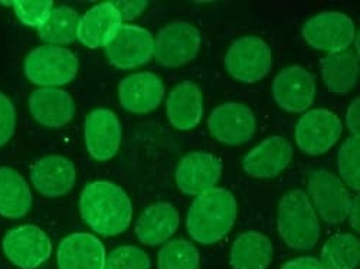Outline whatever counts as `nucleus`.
Here are the masks:
<instances>
[{
	"instance_id": "nucleus-1",
	"label": "nucleus",
	"mask_w": 360,
	"mask_h": 269,
	"mask_svg": "<svg viewBox=\"0 0 360 269\" xmlns=\"http://www.w3.org/2000/svg\"><path fill=\"white\" fill-rule=\"evenodd\" d=\"M79 211L85 223L104 236L123 233L133 216L127 193L120 186L103 181L85 186L79 197Z\"/></svg>"
},
{
	"instance_id": "nucleus-2",
	"label": "nucleus",
	"mask_w": 360,
	"mask_h": 269,
	"mask_svg": "<svg viewBox=\"0 0 360 269\" xmlns=\"http://www.w3.org/2000/svg\"><path fill=\"white\" fill-rule=\"evenodd\" d=\"M236 221V200L225 189L214 188L199 195L192 203L186 228L202 245H212L232 229Z\"/></svg>"
},
{
	"instance_id": "nucleus-3",
	"label": "nucleus",
	"mask_w": 360,
	"mask_h": 269,
	"mask_svg": "<svg viewBox=\"0 0 360 269\" xmlns=\"http://www.w3.org/2000/svg\"><path fill=\"white\" fill-rule=\"evenodd\" d=\"M278 232L287 247L310 251L320 237V223L309 196L300 189L283 196L278 204Z\"/></svg>"
},
{
	"instance_id": "nucleus-4",
	"label": "nucleus",
	"mask_w": 360,
	"mask_h": 269,
	"mask_svg": "<svg viewBox=\"0 0 360 269\" xmlns=\"http://www.w3.org/2000/svg\"><path fill=\"white\" fill-rule=\"evenodd\" d=\"M78 72V59L67 48L39 46L25 59V74L35 85L51 88L71 82Z\"/></svg>"
},
{
	"instance_id": "nucleus-5",
	"label": "nucleus",
	"mask_w": 360,
	"mask_h": 269,
	"mask_svg": "<svg viewBox=\"0 0 360 269\" xmlns=\"http://www.w3.org/2000/svg\"><path fill=\"white\" fill-rule=\"evenodd\" d=\"M225 67L229 75L239 82H258L271 70V51L257 37L241 38L231 45L225 56Z\"/></svg>"
},
{
	"instance_id": "nucleus-6",
	"label": "nucleus",
	"mask_w": 360,
	"mask_h": 269,
	"mask_svg": "<svg viewBox=\"0 0 360 269\" xmlns=\"http://www.w3.org/2000/svg\"><path fill=\"white\" fill-rule=\"evenodd\" d=\"M343 133L340 118L327 110H311L298 119L295 141L300 150L320 156L332 148Z\"/></svg>"
},
{
	"instance_id": "nucleus-7",
	"label": "nucleus",
	"mask_w": 360,
	"mask_h": 269,
	"mask_svg": "<svg viewBox=\"0 0 360 269\" xmlns=\"http://www.w3.org/2000/svg\"><path fill=\"white\" fill-rule=\"evenodd\" d=\"M309 195L326 223L338 225L347 218L353 197L335 174L316 170L309 178Z\"/></svg>"
},
{
	"instance_id": "nucleus-8",
	"label": "nucleus",
	"mask_w": 360,
	"mask_h": 269,
	"mask_svg": "<svg viewBox=\"0 0 360 269\" xmlns=\"http://www.w3.org/2000/svg\"><path fill=\"white\" fill-rule=\"evenodd\" d=\"M200 48V32L186 22L166 25L155 41V56L158 63L167 68L182 67L198 55Z\"/></svg>"
},
{
	"instance_id": "nucleus-9",
	"label": "nucleus",
	"mask_w": 360,
	"mask_h": 269,
	"mask_svg": "<svg viewBox=\"0 0 360 269\" xmlns=\"http://www.w3.org/2000/svg\"><path fill=\"white\" fill-rule=\"evenodd\" d=\"M303 37L311 48L336 53L350 46L354 38V25L345 13L323 12L304 23Z\"/></svg>"
},
{
	"instance_id": "nucleus-10",
	"label": "nucleus",
	"mask_w": 360,
	"mask_h": 269,
	"mask_svg": "<svg viewBox=\"0 0 360 269\" xmlns=\"http://www.w3.org/2000/svg\"><path fill=\"white\" fill-rule=\"evenodd\" d=\"M155 39L144 27L123 25L105 46L108 61L120 70H133L147 64L153 56Z\"/></svg>"
},
{
	"instance_id": "nucleus-11",
	"label": "nucleus",
	"mask_w": 360,
	"mask_h": 269,
	"mask_svg": "<svg viewBox=\"0 0 360 269\" xmlns=\"http://www.w3.org/2000/svg\"><path fill=\"white\" fill-rule=\"evenodd\" d=\"M2 247L8 259L22 269L38 268L52 252L51 239L42 229L34 225L9 230L4 237Z\"/></svg>"
},
{
	"instance_id": "nucleus-12",
	"label": "nucleus",
	"mask_w": 360,
	"mask_h": 269,
	"mask_svg": "<svg viewBox=\"0 0 360 269\" xmlns=\"http://www.w3.org/2000/svg\"><path fill=\"white\" fill-rule=\"evenodd\" d=\"M207 129L224 144H244L255 133V117L244 104L226 103L212 111L207 119Z\"/></svg>"
},
{
	"instance_id": "nucleus-13",
	"label": "nucleus",
	"mask_w": 360,
	"mask_h": 269,
	"mask_svg": "<svg viewBox=\"0 0 360 269\" xmlns=\"http://www.w3.org/2000/svg\"><path fill=\"white\" fill-rule=\"evenodd\" d=\"M222 162L215 156L193 152L180 160L176 169V185L185 195L199 196L221 181Z\"/></svg>"
},
{
	"instance_id": "nucleus-14",
	"label": "nucleus",
	"mask_w": 360,
	"mask_h": 269,
	"mask_svg": "<svg viewBox=\"0 0 360 269\" xmlns=\"http://www.w3.org/2000/svg\"><path fill=\"white\" fill-rule=\"evenodd\" d=\"M84 134L88 153L98 162L112 159L122 144V126L117 115L105 108L89 112Z\"/></svg>"
},
{
	"instance_id": "nucleus-15",
	"label": "nucleus",
	"mask_w": 360,
	"mask_h": 269,
	"mask_svg": "<svg viewBox=\"0 0 360 269\" xmlns=\"http://www.w3.org/2000/svg\"><path fill=\"white\" fill-rule=\"evenodd\" d=\"M276 103L288 112H303L314 101L316 81L303 67L283 70L273 82Z\"/></svg>"
},
{
	"instance_id": "nucleus-16",
	"label": "nucleus",
	"mask_w": 360,
	"mask_h": 269,
	"mask_svg": "<svg viewBox=\"0 0 360 269\" xmlns=\"http://www.w3.org/2000/svg\"><path fill=\"white\" fill-rule=\"evenodd\" d=\"M123 108L133 114H147L158 108L165 97L162 79L152 72H139L126 77L118 86Z\"/></svg>"
},
{
	"instance_id": "nucleus-17",
	"label": "nucleus",
	"mask_w": 360,
	"mask_h": 269,
	"mask_svg": "<svg viewBox=\"0 0 360 269\" xmlns=\"http://www.w3.org/2000/svg\"><path fill=\"white\" fill-rule=\"evenodd\" d=\"M123 26V19L112 4H100L78 22L77 38L86 48H105Z\"/></svg>"
},
{
	"instance_id": "nucleus-18",
	"label": "nucleus",
	"mask_w": 360,
	"mask_h": 269,
	"mask_svg": "<svg viewBox=\"0 0 360 269\" xmlns=\"http://www.w3.org/2000/svg\"><path fill=\"white\" fill-rule=\"evenodd\" d=\"M105 248L91 233H72L58 247L59 269H104Z\"/></svg>"
},
{
	"instance_id": "nucleus-19",
	"label": "nucleus",
	"mask_w": 360,
	"mask_h": 269,
	"mask_svg": "<svg viewBox=\"0 0 360 269\" xmlns=\"http://www.w3.org/2000/svg\"><path fill=\"white\" fill-rule=\"evenodd\" d=\"M291 157V144L280 136H273L252 148L244 157L243 166L251 177L273 178L288 166Z\"/></svg>"
},
{
	"instance_id": "nucleus-20",
	"label": "nucleus",
	"mask_w": 360,
	"mask_h": 269,
	"mask_svg": "<svg viewBox=\"0 0 360 269\" xmlns=\"http://www.w3.org/2000/svg\"><path fill=\"white\" fill-rule=\"evenodd\" d=\"M29 110L37 122L49 129L67 126L75 112L72 97L59 88H41L29 97Z\"/></svg>"
},
{
	"instance_id": "nucleus-21",
	"label": "nucleus",
	"mask_w": 360,
	"mask_h": 269,
	"mask_svg": "<svg viewBox=\"0 0 360 269\" xmlns=\"http://www.w3.org/2000/svg\"><path fill=\"white\" fill-rule=\"evenodd\" d=\"M35 189L46 197H61L75 185V167L63 156H48L31 169Z\"/></svg>"
},
{
	"instance_id": "nucleus-22",
	"label": "nucleus",
	"mask_w": 360,
	"mask_h": 269,
	"mask_svg": "<svg viewBox=\"0 0 360 269\" xmlns=\"http://www.w3.org/2000/svg\"><path fill=\"white\" fill-rule=\"evenodd\" d=\"M166 111L169 122L177 130H193L203 115V97L200 88L185 81L177 84L167 97Z\"/></svg>"
},
{
	"instance_id": "nucleus-23",
	"label": "nucleus",
	"mask_w": 360,
	"mask_h": 269,
	"mask_svg": "<svg viewBox=\"0 0 360 269\" xmlns=\"http://www.w3.org/2000/svg\"><path fill=\"white\" fill-rule=\"evenodd\" d=\"M180 216L170 203L148 206L136 222V235L144 245H160L177 230Z\"/></svg>"
},
{
	"instance_id": "nucleus-24",
	"label": "nucleus",
	"mask_w": 360,
	"mask_h": 269,
	"mask_svg": "<svg viewBox=\"0 0 360 269\" xmlns=\"http://www.w3.org/2000/svg\"><path fill=\"white\" fill-rule=\"evenodd\" d=\"M274 248L269 239L259 232L239 235L231 248L232 269H266L273 261Z\"/></svg>"
},
{
	"instance_id": "nucleus-25",
	"label": "nucleus",
	"mask_w": 360,
	"mask_h": 269,
	"mask_svg": "<svg viewBox=\"0 0 360 269\" xmlns=\"http://www.w3.org/2000/svg\"><path fill=\"white\" fill-rule=\"evenodd\" d=\"M32 206V193L25 178L11 167H0V215L23 218Z\"/></svg>"
},
{
	"instance_id": "nucleus-26",
	"label": "nucleus",
	"mask_w": 360,
	"mask_h": 269,
	"mask_svg": "<svg viewBox=\"0 0 360 269\" xmlns=\"http://www.w3.org/2000/svg\"><path fill=\"white\" fill-rule=\"evenodd\" d=\"M321 75L326 86L333 94H347L359 77V58L352 51L330 53L321 61Z\"/></svg>"
},
{
	"instance_id": "nucleus-27",
	"label": "nucleus",
	"mask_w": 360,
	"mask_h": 269,
	"mask_svg": "<svg viewBox=\"0 0 360 269\" xmlns=\"http://www.w3.org/2000/svg\"><path fill=\"white\" fill-rule=\"evenodd\" d=\"M359 259V239L350 233H338L324 244L320 262L324 269H356Z\"/></svg>"
},
{
	"instance_id": "nucleus-28",
	"label": "nucleus",
	"mask_w": 360,
	"mask_h": 269,
	"mask_svg": "<svg viewBox=\"0 0 360 269\" xmlns=\"http://www.w3.org/2000/svg\"><path fill=\"white\" fill-rule=\"evenodd\" d=\"M79 16L68 6H58L51 12L49 19L38 29L41 39L58 46L75 41Z\"/></svg>"
},
{
	"instance_id": "nucleus-29",
	"label": "nucleus",
	"mask_w": 360,
	"mask_h": 269,
	"mask_svg": "<svg viewBox=\"0 0 360 269\" xmlns=\"http://www.w3.org/2000/svg\"><path fill=\"white\" fill-rule=\"evenodd\" d=\"M200 256L195 245L185 239L167 242L159 252V269H199Z\"/></svg>"
},
{
	"instance_id": "nucleus-30",
	"label": "nucleus",
	"mask_w": 360,
	"mask_h": 269,
	"mask_svg": "<svg viewBox=\"0 0 360 269\" xmlns=\"http://www.w3.org/2000/svg\"><path fill=\"white\" fill-rule=\"evenodd\" d=\"M360 137H349L340 147L338 155L339 173L347 186L353 190L360 189Z\"/></svg>"
},
{
	"instance_id": "nucleus-31",
	"label": "nucleus",
	"mask_w": 360,
	"mask_h": 269,
	"mask_svg": "<svg viewBox=\"0 0 360 269\" xmlns=\"http://www.w3.org/2000/svg\"><path fill=\"white\" fill-rule=\"evenodd\" d=\"M104 269H150V258L137 247H118L105 256Z\"/></svg>"
},
{
	"instance_id": "nucleus-32",
	"label": "nucleus",
	"mask_w": 360,
	"mask_h": 269,
	"mask_svg": "<svg viewBox=\"0 0 360 269\" xmlns=\"http://www.w3.org/2000/svg\"><path fill=\"white\" fill-rule=\"evenodd\" d=\"M16 16L26 26L41 27L51 16L53 9V2L51 0H41V2H25V0H16L12 4Z\"/></svg>"
},
{
	"instance_id": "nucleus-33",
	"label": "nucleus",
	"mask_w": 360,
	"mask_h": 269,
	"mask_svg": "<svg viewBox=\"0 0 360 269\" xmlns=\"http://www.w3.org/2000/svg\"><path fill=\"white\" fill-rule=\"evenodd\" d=\"M16 112L12 101L0 93V147L5 145L15 133Z\"/></svg>"
},
{
	"instance_id": "nucleus-34",
	"label": "nucleus",
	"mask_w": 360,
	"mask_h": 269,
	"mask_svg": "<svg viewBox=\"0 0 360 269\" xmlns=\"http://www.w3.org/2000/svg\"><path fill=\"white\" fill-rule=\"evenodd\" d=\"M112 5L120 12L122 19H126V20L137 18L147 6L146 2H114Z\"/></svg>"
},
{
	"instance_id": "nucleus-35",
	"label": "nucleus",
	"mask_w": 360,
	"mask_h": 269,
	"mask_svg": "<svg viewBox=\"0 0 360 269\" xmlns=\"http://www.w3.org/2000/svg\"><path fill=\"white\" fill-rule=\"evenodd\" d=\"M281 269H324L321 262L313 256H302L285 262Z\"/></svg>"
},
{
	"instance_id": "nucleus-36",
	"label": "nucleus",
	"mask_w": 360,
	"mask_h": 269,
	"mask_svg": "<svg viewBox=\"0 0 360 269\" xmlns=\"http://www.w3.org/2000/svg\"><path fill=\"white\" fill-rule=\"evenodd\" d=\"M360 100L354 98L353 103L350 104L347 114H346V123L349 130L353 133V136H359V130H360V115H359V105Z\"/></svg>"
},
{
	"instance_id": "nucleus-37",
	"label": "nucleus",
	"mask_w": 360,
	"mask_h": 269,
	"mask_svg": "<svg viewBox=\"0 0 360 269\" xmlns=\"http://www.w3.org/2000/svg\"><path fill=\"white\" fill-rule=\"evenodd\" d=\"M359 207H360V199H359V196H354L353 200H352V206H350V211H349L347 218L350 221V226L356 232H359V222H360V219H359Z\"/></svg>"
}]
</instances>
